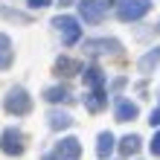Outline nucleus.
<instances>
[{
    "instance_id": "1",
    "label": "nucleus",
    "mask_w": 160,
    "mask_h": 160,
    "mask_svg": "<svg viewBox=\"0 0 160 160\" xmlns=\"http://www.w3.org/2000/svg\"><path fill=\"white\" fill-rule=\"evenodd\" d=\"M3 108L9 111V114H15V117H23V114L32 111V96L23 88H12L6 93V99H3Z\"/></svg>"
},
{
    "instance_id": "2",
    "label": "nucleus",
    "mask_w": 160,
    "mask_h": 160,
    "mask_svg": "<svg viewBox=\"0 0 160 160\" xmlns=\"http://www.w3.org/2000/svg\"><path fill=\"white\" fill-rule=\"evenodd\" d=\"M52 26L58 29L61 41L67 44V47H70V44H76V41H79V35H82V26H79V21H76V18H70V15H58V18L52 21Z\"/></svg>"
},
{
    "instance_id": "3",
    "label": "nucleus",
    "mask_w": 160,
    "mask_h": 160,
    "mask_svg": "<svg viewBox=\"0 0 160 160\" xmlns=\"http://www.w3.org/2000/svg\"><path fill=\"white\" fill-rule=\"evenodd\" d=\"M148 9H152L148 0H119L117 3V15H119V21H140Z\"/></svg>"
},
{
    "instance_id": "4",
    "label": "nucleus",
    "mask_w": 160,
    "mask_h": 160,
    "mask_svg": "<svg viewBox=\"0 0 160 160\" xmlns=\"http://www.w3.org/2000/svg\"><path fill=\"white\" fill-rule=\"evenodd\" d=\"M79 15L84 18V23H99L102 18H105V3H102V0H82Z\"/></svg>"
},
{
    "instance_id": "5",
    "label": "nucleus",
    "mask_w": 160,
    "mask_h": 160,
    "mask_svg": "<svg viewBox=\"0 0 160 160\" xmlns=\"http://www.w3.org/2000/svg\"><path fill=\"white\" fill-rule=\"evenodd\" d=\"M0 148H3V154H23V137H21V131H15V128H6L3 131V137H0Z\"/></svg>"
},
{
    "instance_id": "6",
    "label": "nucleus",
    "mask_w": 160,
    "mask_h": 160,
    "mask_svg": "<svg viewBox=\"0 0 160 160\" xmlns=\"http://www.w3.org/2000/svg\"><path fill=\"white\" fill-rule=\"evenodd\" d=\"M79 154H82V146L76 137H64L55 146V160H79Z\"/></svg>"
},
{
    "instance_id": "7",
    "label": "nucleus",
    "mask_w": 160,
    "mask_h": 160,
    "mask_svg": "<svg viewBox=\"0 0 160 160\" xmlns=\"http://www.w3.org/2000/svg\"><path fill=\"white\" fill-rule=\"evenodd\" d=\"M55 70L64 73V76H76V73H82L84 67H82V61H73V58H67V55H61V58L55 61Z\"/></svg>"
},
{
    "instance_id": "8",
    "label": "nucleus",
    "mask_w": 160,
    "mask_h": 160,
    "mask_svg": "<svg viewBox=\"0 0 160 160\" xmlns=\"http://www.w3.org/2000/svg\"><path fill=\"white\" fill-rule=\"evenodd\" d=\"M105 102H108V93L105 90H102V88H90V96L84 99V105H88L90 111H99Z\"/></svg>"
},
{
    "instance_id": "9",
    "label": "nucleus",
    "mask_w": 160,
    "mask_h": 160,
    "mask_svg": "<svg viewBox=\"0 0 160 160\" xmlns=\"http://www.w3.org/2000/svg\"><path fill=\"white\" fill-rule=\"evenodd\" d=\"M9 64H12V41H9V35L0 32V70H6Z\"/></svg>"
},
{
    "instance_id": "10",
    "label": "nucleus",
    "mask_w": 160,
    "mask_h": 160,
    "mask_svg": "<svg viewBox=\"0 0 160 160\" xmlns=\"http://www.w3.org/2000/svg\"><path fill=\"white\" fill-rule=\"evenodd\" d=\"M82 73H84V84H88V88H102V84H105V73L99 67H88Z\"/></svg>"
},
{
    "instance_id": "11",
    "label": "nucleus",
    "mask_w": 160,
    "mask_h": 160,
    "mask_svg": "<svg viewBox=\"0 0 160 160\" xmlns=\"http://www.w3.org/2000/svg\"><path fill=\"white\" fill-rule=\"evenodd\" d=\"M88 52H119V44L117 41H88Z\"/></svg>"
},
{
    "instance_id": "12",
    "label": "nucleus",
    "mask_w": 160,
    "mask_h": 160,
    "mask_svg": "<svg viewBox=\"0 0 160 160\" xmlns=\"http://www.w3.org/2000/svg\"><path fill=\"white\" fill-rule=\"evenodd\" d=\"M134 117H137V105L134 102H119L117 105V119L119 122H131Z\"/></svg>"
},
{
    "instance_id": "13",
    "label": "nucleus",
    "mask_w": 160,
    "mask_h": 160,
    "mask_svg": "<svg viewBox=\"0 0 160 160\" xmlns=\"http://www.w3.org/2000/svg\"><path fill=\"white\" fill-rule=\"evenodd\" d=\"M44 99H47V102H70L73 96H70L67 88H47V90H44Z\"/></svg>"
},
{
    "instance_id": "14",
    "label": "nucleus",
    "mask_w": 160,
    "mask_h": 160,
    "mask_svg": "<svg viewBox=\"0 0 160 160\" xmlns=\"http://www.w3.org/2000/svg\"><path fill=\"white\" fill-rule=\"evenodd\" d=\"M111 152H114V134H111V131H105V134H99V146H96V154H99V157H108Z\"/></svg>"
},
{
    "instance_id": "15",
    "label": "nucleus",
    "mask_w": 160,
    "mask_h": 160,
    "mask_svg": "<svg viewBox=\"0 0 160 160\" xmlns=\"http://www.w3.org/2000/svg\"><path fill=\"white\" fill-rule=\"evenodd\" d=\"M154 64H160V47H154V50L148 52V55H143V58H140V70H143V73H148V70L154 67Z\"/></svg>"
},
{
    "instance_id": "16",
    "label": "nucleus",
    "mask_w": 160,
    "mask_h": 160,
    "mask_svg": "<svg viewBox=\"0 0 160 160\" xmlns=\"http://www.w3.org/2000/svg\"><path fill=\"white\" fill-rule=\"evenodd\" d=\"M70 117L67 114H61V111H52V114H50V125L52 128H70Z\"/></svg>"
},
{
    "instance_id": "17",
    "label": "nucleus",
    "mask_w": 160,
    "mask_h": 160,
    "mask_svg": "<svg viewBox=\"0 0 160 160\" xmlns=\"http://www.w3.org/2000/svg\"><path fill=\"white\" fill-rule=\"evenodd\" d=\"M137 148H140V137H134V134H131V137H125V140H122L119 152H122V154H134Z\"/></svg>"
},
{
    "instance_id": "18",
    "label": "nucleus",
    "mask_w": 160,
    "mask_h": 160,
    "mask_svg": "<svg viewBox=\"0 0 160 160\" xmlns=\"http://www.w3.org/2000/svg\"><path fill=\"white\" fill-rule=\"evenodd\" d=\"M152 154H154V157H160V131H157L154 140H152Z\"/></svg>"
},
{
    "instance_id": "19",
    "label": "nucleus",
    "mask_w": 160,
    "mask_h": 160,
    "mask_svg": "<svg viewBox=\"0 0 160 160\" xmlns=\"http://www.w3.org/2000/svg\"><path fill=\"white\" fill-rule=\"evenodd\" d=\"M29 6L32 9H47V6H50V0H29Z\"/></svg>"
},
{
    "instance_id": "20",
    "label": "nucleus",
    "mask_w": 160,
    "mask_h": 160,
    "mask_svg": "<svg viewBox=\"0 0 160 160\" xmlns=\"http://www.w3.org/2000/svg\"><path fill=\"white\" fill-rule=\"evenodd\" d=\"M148 122H152V125H160V108L152 111V119H148Z\"/></svg>"
},
{
    "instance_id": "21",
    "label": "nucleus",
    "mask_w": 160,
    "mask_h": 160,
    "mask_svg": "<svg viewBox=\"0 0 160 160\" xmlns=\"http://www.w3.org/2000/svg\"><path fill=\"white\" fill-rule=\"evenodd\" d=\"M44 160H55V157H50V154H47V157H44Z\"/></svg>"
}]
</instances>
